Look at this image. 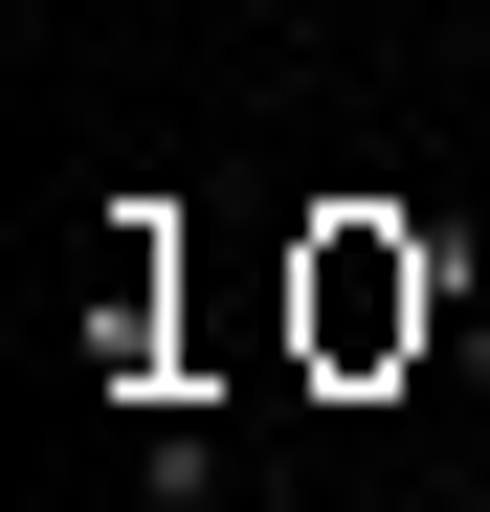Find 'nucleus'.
Masks as SVG:
<instances>
[{"mask_svg":"<svg viewBox=\"0 0 490 512\" xmlns=\"http://www.w3.org/2000/svg\"><path fill=\"white\" fill-rule=\"evenodd\" d=\"M290 334H312V379H401L446 334V245H401L379 201H335V223L290 245Z\"/></svg>","mask_w":490,"mask_h":512,"instance_id":"nucleus-1","label":"nucleus"}]
</instances>
